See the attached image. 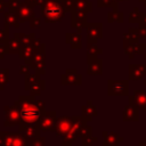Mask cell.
I'll list each match as a JSON object with an SVG mask.
<instances>
[{
	"label": "cell",
	"mask_w": 146,
	"mask_h": 146,
	"mask_svg": "<svg viewBox=\"0 0 146 146\" xmlns=\"http://www.w3.org/2000/svg\"><path fill=\"white\" fill-rule=\"evenodd\" d=\"M21 115H22V117L26 122H34L39 117L40 112H39V110H38L36 106H34L32 104H26V105L23 106L22 112H21Z\"/></svg>",
	"instance_id": "cell-1"
},
{
	"label": "cell",
	"mask_w": 146,
	"mask_h": 146,
	"mask_svg": "<svg viewBox=\"0 0 146 146\" xmlns=\"http://www.w3.org/2000/svg\"><path fill=\"white\" fill-rule=\"evenodd\" d=\"M62 11H60V8L58 6H56V3H48V6L43 9V15L47 19H50V21H55V19H58L59 16H60Z\"/></svg>",
	"instance_id": "cell-2"
}]
</instances>
